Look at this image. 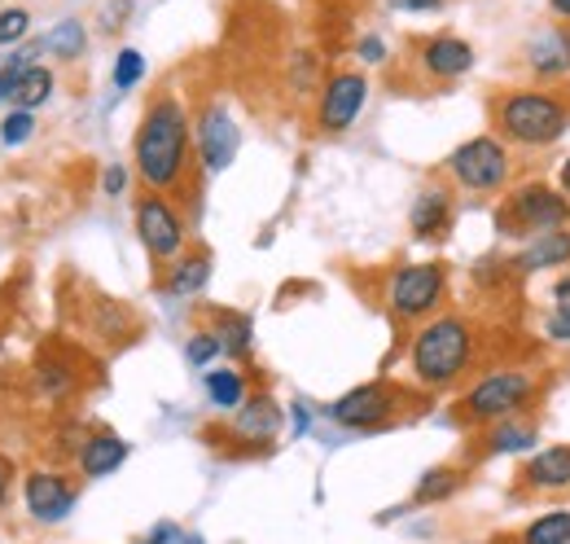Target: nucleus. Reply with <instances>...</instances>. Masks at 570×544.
I'll return each instance as SVG.
<instances>
[{"instance_id": "0eeeda50", "label": "nucleus", "mask_w": 570, "mask_h": 544, "mask_svg": "<svg viewBox=\"0 0 570 544\" xmlns=\"http://www.w3.org/2000/svg\"><path fill=\"white\" fill-rule=\"evenodd\" d=\"M404 408H409V391L382 378V382H364L356 391H347L343 400H334L330 417L343 430H386L404 417Z\"/></svg>"}, {"instance_id": "a878e982", "label": "nucleus", "mask_w": 570, "mask_h": 544, "mask_svg": "<svg viewBox=\"0 0 570 544\" xmlns=\"http://www.w3.org/2000/svg\"><path fill=\"white\" fill-rule=\"evenodd\" d=\"M461 483H465V475H461L456 466H434V470H426L422 483L413 487V505H439V501L456 496Z\"/></svg>"}, {"instance_id": "f257e3e1", "label": "nucleus", "mask_w": 570, "mask_h": 544, "mask_svg": "<svg viewBox=\"0 0 570 544\" xmlns=\"http://www.w3.org/2000/svg\"><path fill=\"white\" fill-rule=\"evenodd\" d=\"M189 110L176 93H158L141 115V128L132 140V163L141 176L145 194H180L194 172V133Z\"/></svg>"}, {"instance_id": "2eb2a0df", "label": "nucleus", "mask_w": 570, "mask_h": 544, "mask_svg": "<svg viewBox=\"0 0 570 544\" xmlns=\"http://www.w3.org/2000/svg\"><path fill=\"white\" fill-rule=\"evenodd\" d=\"M277 430H282V405L273 396H246V405L233 412V439L273 444Z\"/></svg>"}, {"instance_id": "f3484780", "label": "nucleus", "mask_w": 570, "mask_h": 544, "mask_svg": "<svg viewBox=\"0 0 570 544\" xmlns=\"http://www.w3.org/2000/svg\"><path fill=\"white\" fill-rule=\"evenodd\" d=\"M207 281H212V255L207 251H180L167 264V276L158 281V290L167 299H194L207 290Z\"/></svg>"}, {"instance_id": "7ed1b4c3", "label": "nucleus", "mask_w": 570, "mask_h": 544, "mask_svg": "<svg viewBox=\"0 0 570 544\" xmlns=\"http://www.w3.org/2000/svg\"><path fill=\"white\" fill-rule=\"evenodd\" d=\"M497 128L504 140L527 145V149H544L553 140H562L570 128V97L553 88H513L497 97Z\"/></svg>"}, {"instance_id": "39448f33", "label": "nucleus", "mask_w": 570, "mask_h": 544, "mask_svg": "<svg viewBox=\"0 0 570 544\" xmlns=\"http://www.w3.org/2000/svg\"><path fill=\"white\" fill-rule=\"evenodd\" d=\"M531 400H535V378L527 369H492L465 391L461 417L474 426H497V421L527 412Z\"/></svg>"}, {"instance_id": "9b49d317", "label": "nucleus", "mask_w": 570, "mask_h": 544, "mask_svg": "<svg viewBox=\"0 0 570 544\" xmlns=\"http://www.w3.org/2000/svg\"><path fill=\"white\" fill-rule=\"evenodd\" d=\"M22 501H27L36 523H62L79 501V483L62 470L40 466V470H27V478H22Z\"/></svg>"}, {"instance_id": "a19ab883", "label": "nucleus", "mask_w": 570, "mask_h": 544, "mask_svg": "<svg viewBox=\"0 0 570 544\" xmlns=\"http://www.w3.org/2000/svg\"><path fill=\"white\" fill-rule=\"evenodd\" d=\"M558 190H562V194L570 198V158L562 163V172H558Z\"/></svg>"}, {"instance_id": "393cba45", "label": "nucleus", "mask_w": 570, "mask_h": 544, "mask_svg": "<svg viewBox=\"0 0 570 544\" xmlns=\"http://www.w3.org/2000/svg\"><path fill=\"white\" fill-rule=\"evenodd\" d=\"M203 387H207V400H212L219 412H237V408L246 405V378H242V369H212L207 378H203Z\"/></svg>"}, {"instance_id": "c85d7f7f", "label": "nucleus", "mask_w": 570, "mask_h": 544, "mask_svg": "<svg viewBox=\"0 0 570 544\" xmlns=\"http://www.w3.org/2000/svg\"><path fill=\"white\" fill-rule=\"evenodd\" d=\"M549 339L570 342V272L553 285V312H549Z\"/></svg>"}, {"instance_id": "4be33fe9", "label": "nucleus", "mask_w": 570, "mask_h": 544, "mask_svg": "<svg viewBox=\"0 0 570 544\" xmlns=\"http://www.w3.org/2000/svg\"><path fill=\"white\" fill-rule=\"evenodd\" d=\"M75 387H79V369L71 360H62L58 351L36 360V391L45 400H67V396H75Z\"/></svg>"}, {"instance_id": "4c0bfd02", "label": "nucleus", "mask_w": 570, "mask_h": 544, "mask_svg": "<svg viewBox=\"0 0 570 544\" xmlns=\"http://www.w3.org/2000/svg\"><path fill=\"white\" fill-rule=\"evenodd\" d=\"M443 0H391V9H404V13H430V9H439Z\"/></svg>"}, {"instance_id": "7c9ffc66", "label": "nucleus", "mask_w": 570, "mask_h": 544, "mask_svg": "<svg viewBox=\"0 0 570 544\" xmlns=\"http://www.w3.org/2000/svg\"><path fill=\"white\" fill-rule=\"evenodd\" d=\"M145 75V58L137 49H119V58H115V88L119 93H128V88H137Z\"/></svg>"}, {"instance_id": "72a5a7b5", "label": "nucleus", "mask_w": 570, "mask_h": 544, "mask_svg": "<svg viewBox=\"0 0 570 544\" xmlns=\"http://www.w3.org/2000/svg\"><path fill=\"white\" fill-rule=\"evenodd\" d=\"M141 544H203V536H189V532L176 527V523H154V527L145 532Z\"/></svg>"}, {"instance_id": "6ab92c4d", "label": "nucleus", "mask_w": 570, "mask_h": 544, "mask_svg": "<svg viewBox=\"0 0 570 544\" xmlns=\"http://www.w3.org/2000/svg\"><path fill=\"white\" fill-rule=\"evenodd\" d=\"M409 224H413V233L417 237H443L448 229H452V194L448 190H439V185H426L417 198H413V211H409Z\"/></svg>"}, {"instance_id": "20e7f679", "label": "nucleus", "mask_w": 570, "mask_h": 544, "mask_svg": "<svg viewBox=\"0 0 570 544\" xmlns=\"http://www.w3.org/2000/svg\"><path fill=\"white\" fill-rule=\"evenodd\" d=\"M497 229L504 237H540V233H558L570 229V198L562 190L531 181L518 185L497 211Z\"/></svg>"}, {"instance_id": "aec40b11", "label": "nucleus", "mask_w": 570, "mask_h": 544, "mask_svg": "<svg viewBox=\"0 0 570 544\" xmlns=\"http://www.w3.org/2000/svg\"><path fill=\"white\" fill-rule=\"evenodd\" d=\"M522 272H549V269H562L570 264V229H558V233H540L531 237V246L513 260Z\"/></svg>"}, {"instance_id": "9d476101", "label": "nucleus", "mask_w": 570, "mask_h": 544, "mask_svg": "<svg viewBox=\"0 0 570 544\" xmlns=\"http://www.w3.org/2000/svg\"><path fill=\"white\" fill-rule=\"evenodd\" d=\"M368 101V79L360 70H334L325 84H321V101H316V128L330 136L347 133L360 119Z\"/></svg>"}, {"instance_id": "423d86ee", "label": "nucleus", "mask_w": 570, "mask_h": 544, "mask_svg": "<svg viewBox=\"0 0 570 544\" xmlns=\"http://www.w3.org/2000/svg\"><path fill=\"white\" fill-rule=\"evenodd\" d=\"M443 299H448V269L439 260L404 264V269L391 272V281H386V308L404 326L434 317L443 308Z\"/></svg>"}, {"instance_id": "f8f14e48", "label": "nucleus", "mask_w": 570, "mask_h": 544, "mask_svg": "<svg viewBox=\"0 0 570 544\" xmlns=\"http://www.w3.org/2000/svg\"><path fill=\"white\" fill-rule=\"evenodd\" d=\"M194 136H198V158H203V172H224L233 158H237V145H242V133L228 115L224 101H212L198 110L194 119Z\"/></svg>"}, {"instance_id": "b1692460", "label": "nucleus", "mask_w": 570, "mask_h": 544, "mask_svg": "<svg viewBox=\"0 0 570 544\" xmlns=\"http://www.w3.org/2000/svg\"><path fill=\"white\" fill-rule=\"evenodd\" d=\"M40 49L53 54L58 62H79V58L88 54V31H83L79 18H62V22L40 40Z\"/></svg>"}, {"instance_id": "5701e85b", "label": "nucleus", "mask_w": 570, "mask_h": 544, "mask_svg": "<svg viewBox=\"0 0 570 544\" xmlns=\"http://www.w3.org/2000/svg\"><path fill=\"white\" fill-rule=\"evenodd\" d=\"M53 88H58V75L36 62L31 70H22V75H18V88H13V110H31V115H36V110H40V106L53 97Z\"/></svg>"}, {"instance_id": "6e6552de", "label": "nucleus", "mask_w": 570, "mask_h": 544, "mask_svg": "<svg viewBox=\"0 0 570 544\" xmlns=\"http://www.w3.org/2000/svg\"><path fill=\"white\" fill-rule=\"evenodd\" d=\"M448 172L470 194H497L509 181V149L497 136H470L465 145H456L448 154Z\"/></svg>"}, {"instance_id": "1a4fd4ad", "label": "nucleus", "mask_w": 570, "mask_h": 544, "mask_svg": "<svg viewBox=\"0 0 570 544\" xmlns=\"http://www.w3.org/2000/svg\"><path fill=\"white\" fill-rule=\"evenodd\" d=\"M137 237H141V246L149 251L154 264H171L185 251L189 229H185V215L176 211L171 198L145 194L141 203H137Z\"/></svg>"}, {"instance_id": "f03ea898", "label": "nucleus", "mask_w": 570, "mask_h": 544, "mask_svg": "<svg viewBox=\"0 0 570 544\" xmlns=\"http://www.w3.org/2000/svg\"><path fill=\"white\" fill-rule=\"evenodd\" d=\"M474 326L456 312H439L409 342V369L422 391H448L456 387L474 365Z\"/></svg>"}, {"instance_id": "bb28decb", "label": "nucleus", "mask_w": 570, "mask_h": 544, "mask_svg": "<svg viewBox=\"0 0 570 544\" xmlns=\"http://www.w3.org/2000/svg\"><path fill=\"white\" fill-rule=\"evenodd\" d=\"M531 444H535V426L531 421H518V417L497 421L492 435H488V453H522Z\"/></svg>"}, {"instance_id": "c9c22d12", "label": "nucleus", "mask_w": 570, "mask_h": 544, "mask_svg": "<svg viewBox=\"0 0 570 544\" xmlns=\"http://www.w3.org/2000/svg\"><path fill=\"white\" fill-rule=\"evenodd\" d=\"M356 54H360V62L382 67V62H386V40H382V36H364V40L356 45Z\"/></svg>"}, {"instance_id": "ea45409f", "label": "nucleus", "mask_w": 570, "mask_h": 544, "mask_svg": "<svg viewBox=\"0 0 570 544\" xmlns=\"http://www.w3.org/2000/svg\"><path fill=\"white\" fill-rule=\"evenodd\" d=\"M307 421H312V417H307V408L294 405V435H303V430H307Z\"/></svg>"}, {"instance_id": "2f4dec72", "label": "nucleus", "mask_w": 570, "mask_h": 544, "mask_svg": "<svg viewBox=\"0 0 570 544\" xmlns=\"http://www.w3.org/2000/svg\"><path fill=\"white\" fill-rule=\"evenodd\" d=\"M215 356H224V351H219V339H215L212 330H198V334H189V342H185V360H189L194 369H207Z\"/></svg>"}, {"instance_id": "79ce46f5", "label": "nucleus", "mask_w": 570, "mask_h": 544, "mask_svg": "<svg viewBox=\"0 0 570 544\" xmlns=\"http://www.w3.org/2000/svg\"><path fill=\"white\" fill-rule=\"evenodd\" d=\"M549 4H553V13H558V18H567L570 22V0H549Z\"/></svg>"}, {"instance_id": "c756f323", "label": "nucleus", "mask_w": 570, "mask_h": 544, "mask_svg": "<svg viewBox=\"0 0 570 544\" xmlns=\"http://www.w3.org/2000/svg\"><path fill=\"white\" fill-rule=\"evenodd\" d=\"M36 133V115L31 110H9L4 119H0V140L13 149V145H27Z\"/></svg>"}, {"instance_id": "dca6fc26", "label": "nucleus", "mask_w": 570, "mask_h": 544, "mask_svg": "<svg viewBox=\"0 0 570 544\" xmlns=\"http://www.w3.org/2000/svg\"><path fill=\"white\" fill-rule=\"evenodd\" d=\"M124 462H128V439H119L115 430H97V435H88V439L79 444V453H75V466H79V475L83 478L115 475Z\"/></svg>"}, {"instance_id": "a211bd4d", "label": "nucleus", "mask_w": 570, "mask_h": 544, "mask_svg": "<svg viewBox=\"0 0 570 544\" xmlns=\"http://www.w3.org/2000/svg\"><path fill=\"white\" fill-rule=\"evenodd\" d=\"M522 487L531 492H567L570 487V444H553L544 453H535L522 466Z\"/></svg>"}, {"instance_id": "f704fd0d", "label": "nucleus", "mask_w": 570, "mask_h": 544, "mask_svg": "<svg viewBox=\"0 0 570 544\" xmlns=\"http://www.w3.org/2000/svg\"><path fill=\"white\" fill-rule=\"evenodd\" d=\"M124 190H128V167L110 163V167L101 172V194H106V198H124Z\"/></svg>"}, {"instance_id": "412c9836", "label": "nucleus", "mask_w": 570, "mask_h": 544, "mask_svg": "<svg viewBox=\"0 0 570 544\" xmlns=\"http://www.w3.org/2000/svg\"><path fill=\"white\" fill-rule=\"evenodd\" d=\"M212 334L219 339V351L233 356V360H246L250 347H255V326H250V317H242V312H233V308H219V312H215Z\"/></svg>"}, {"instance_id": "473e14b6", "label": "nucleus", "mask_w": 570, "mask_h": 544, "mask_svg": "<svg viewBox=\"0 0 570 544\" xmlns=\"http://www.w3.org/2000/svg\"><path fill=\"white\" fill-rule=\"evenodd\" d=\"M27 31H31V13H27L22 4L0 9V45H18Z\"/></svg>"}, {"instance_id": "58836bf2", "label": "nucleus", "mask_w": 570, "mask_h": 544, "mask_svg": "<svg viewBox=\"0 0 570 544\" xmlns=\"http://www.w3.org/2000/svg\"><path fill=\"white\" fill-rule=\"evenodd\" d=\"M9 487H13V462L0 453V509H4V501H9Z\"/></svg>"}, {"instance_id": "ddd939ff", "label": "nucleus", "mask_w": 570, "mask_h": 544, "mask_svg": "<svg viewBox=\"0 0 570 544\" xmlns=\"http://www.w3.org/2000/svg\"><path fill=\"white\" fill-rule=\"evenodd\" d=\"M417 62L426 70L430 79H461L465 70L474 67V45L461 40V36H430L417 49Z\"/></svg>"}, {"instance_id": "e433bc0d", "label": "nucleus", "mask_w": 570, "mask_h": 544, "mask_svg": "<svg viewBox=\"0 0 570 544\" xmlns=\"http://www.w3.org/2000/svg\"><path fill=\"white\" fill-rule=\"evenodd\" d=\"M132 9V0H110L106 4V31H115V27H124V13Z\"/></svg>"}, {"instance_id": "4468645a", "label": "nucleus", "mask_w": 570, "mask_h": 544, "mask_svg": "<svg viewBox=\"0 0 570 544\" xmlns=\"http://www.w3.org/2000/svg\"><path fill=\"white\" fill-rule=\"evenodd\" d=\"M527 67L535 79L544 84H558L570 75V27H544L531 45H527Z\"/></svg>"}, {"instance_id": "cd10ccee", "label": "nucleus", "mask_w": 570, "mask_h": 544, "mask_svg": "<svg viewBox=\"0 0 570 544\" xmlns=\"http://www.w3.org/2000/svg\"><path fill=\"white\" fill-rule=\"evenodd\" d=\"M522 544H570V509H549V514H540V518L522 532Z\"/></svg>"}]
</instances>
